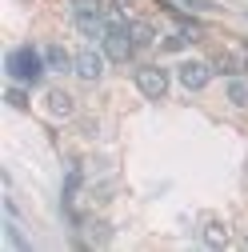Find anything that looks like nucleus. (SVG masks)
Segmentation results:
<instances>
[{"instance_id":"obj_5","label":"nucleus","mask_w":248,"mask_h":252,"mask_svg":"<svg viewBox=\"0 0 248 252\" xmlns=\"http://www.w3.org/2000/svg\"><path fill=\"white\" fill-rule=\"evenodd\" d=\"M104 52H96V48H80L76 52V60H72V72L80 76V80H100V72H104Z\"/></svg>"},{"instance_id":"obj_12","label":"nucleus","mask_w":248,"mask_h":252,"mask_svg":"<svg viewBox=\"0 0 248 252\" xmlns=\"http://www.w3.org/2000/svg\"><path fill=\"white\" fill-rule=\"evenodd\" d=\"M12 108H28V96H24V88H8V96H4Z\"/></svg>"},{"instance_id":"obj_10","label":"nucleus","mask_w":248,"mask_h":252,"mask_svg":"<svg viewBox=\"0 0 248 252\" xmlns=\"http://www.w3.org/2000/svg\"><path fill=\"white\" fill-rule=\"evenodd\" d=\"M48 112H52V116H72V112H76V104H72L68 92L52 88V92H48Z\"/></svg>"},{"instance_id":"obj_6","label":"nucleus","mask_w":248,"mask_h":252,"mask_svg":"<svg viewBox=\"0 0 248 252\" xmlns=\"http://www.w3.org/2000/svg\"><path fill=\"white\" fill-rule=\"evenodd\" d=\"M244 60H248V52H220V56L212 60V68L220 72V76H240Z\"/></svg>"},{"instance_id":"obj_13","label":"nucleus","mask_w":248,"mask_h":252,"mask_svg":"<svg viewBox=\"0 0 248 252\" xmlns=\"http://www.w3.org/2000/svg\"><path fill=\"white\" fill-rule=\"evenodd\" d=\"M188 4H196V8H204V0H188Z\"/></svg>"},{"instance_id":"obj_3","label":"nucleus","mask_w":248,"mask_h":252,"mask_svg":"<svg viewBox=\"0 0 248 252\" xmlns=\"http://www.w3.org/2000/svg\"><path fill=\"white\" fill-rule=\"evenodd\" d=\"M100 44H104V56L116 60V64H128L132 52H136V44L128 36V24H108V32L100 36Z\"/></svg>"},{"instance_id":"obj_2","label":"nucleus","mask_w":248,"mask_h":252,"mask_svg":"<svg viewBox=\"0 0 248 252\" xmlns=\"http://www.w3.org/2000/svg\"><path fill=\"white\" fill-rule=\"evenodd\" d=\"M132 80H136V88H140L144 100H164L168 96V68H160V64L132 68Z\"/></svg>"},{"instance_id":"obj_9","label":"nucleus","mask_w":248,"mask_h":252,"mask_svg":"<svg viewBox=\"0 0 248 252\" xmlns=\"http://www.w3.org/2000/svg\"><path fill=\"white\" fill-rule=\"evenodd\" d=\"M72 60H76V56H68L60 44H48V48H44V64H48L52 72H72Z\"/></svg>"},{"instance_id":"obj_14","label":"nucleus","mask_w":248,"mask_h":252,"mask_svg":"<svg viewBox=\"0 0 248 252\" xmlns=\"http://www.w3.org/2000/svg\"><path fill=\"white\" fill-rule=\"evenodd\" d=\"M244 72H248V60H244Z\"/></svg>"},{"instance_id":"obj_4","label":"nucleus","mask_w":248,"mask_h":252,"mask_svg":"<svg viewBox=\"0 0 248 252\" xmlns=\"http://www.w3.org/2000/svg\"><path fill=\"white\" fill-rule=\"evenodd\" d=\"M176 72H180V84L188 88V92H204V88H208V80L216 76V68H212V64H204V60H184Z\"/></svg>"},{"instance_id":"obj_7","label":"nucleus","mask_w":248,"mask_h":252,"mask_svg":"<svg viewBox=\"0 0 248 252\" xmlns=\"http://www.w3.org/2000/svg\"><path fill=\"white\" fill-rule=\"evenodd\" d=\"M128 36H132V44H136V52H140V48H152V44H156V28H152L148 20H128Z\"/></svg>"},{"instance_id":"obj_11","label":"nucleus","mask_w":248,"mask_h":252,"mask_svg":"<svg viewBox=\"0 0 248 252\" xmlns=\"http://www.w3.org/2000/svg\"><path fill=\"white\" fill-rule=\"evenodd\" d=\"M228 100H232L236 108H248V80L228 76Z\"/></svg>"},{"instance_id":"obj_1","label":"nucleus","mask_w":248,"mask_h":252,"mask_svg":"<svg viewBox=\"0 0 248 252\" xmlns=\"http://www.w3.org/2000/svg\"><path fill=\"white\" fill-rule=\"evenodd\" d=\"M4 72H8V80H16V84H40V80H44V72H48L44 52H36L32 44L12 48V52H8V60H4Z\"/></svg>"},{"instance_id":"obj_8","label":"nucleus","mask_w":248,"mask_h":252,"mask_svg":"<svg viewBox=\"0 0 248 252\" xmlns=\"http://www.w3.org/2000/svg\"><path fill=\"white\" fill-rule=\"evenodd\" d=\"M200 236H204V244H208V248H228V244H232V236H228V228L220 224V220H204Z\"/></svg>"}]
</instances>
